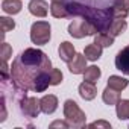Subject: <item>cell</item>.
<instances>
[{
    "mask_svg": "<svg viewBox=\"0 0 129 129\" xmlns=\"http://www.w3.org/2000/svg\"><path fill=\"white\" fill-rule=\"evenodd\" d=\"M50 14L55 18H67L70 15L67 5H64L62 2H52V5H50Z\"/></svg>",
    "mask_w": 129,
    "mask_h": 129,
    "instance_id": "8fae6325",
    "label": "cell"
},
{
    "mask_svg": "<svg viewBox=\"0 0 129 129\" xmlns=\"http://www.w3.org/2000/svg\"><path fill=\"white\" fill-rule=\"evenodd\" d=\"M69 34H70L73 38H78V40L87 37L85 32H84V27H82V18L73 20V21L70 23V26H69Z\"/></svg>",
    "mask_w": 129,
    "mask_h": 129,
    "instance_id": "2e32d148",
    "label": "cell"
},
{
    "mask_svg": "<svg viewBox=\"0 0 129 129\" xmlns=\"http://www.w3.org/2000/svg\"><path fill=\"white\" fill-rule=\"evenodd\" d=\"M87 58L84 53H76V56L69 62V70L73 73V75H81L85 72L87 69Z\"/></svg>",
    "mask_w": 129,
    "mask_h": 129,
    "instance_id": "8992f818",
    "label": "cell"
},
{
    "mask_svg": "<svg viewBox=\"0 0 129 129\" xmlns=\"http://www.w3.org/2000/svg\"><path fill=\"white\" fill-rule=\"evenodd\" d=\"M102 99L106 105H117L120 100V91H117L111 87H106L102 93Z\"/></svg>",
    "mask_w": 129,
    "mask_h": 129,
    "instance_id": "9a60e30c",
    "label": "cell"
},
{
    "mask_svg": "<svg viewBox=\"0 0 129 129\" xmlns=\"http://www.w3.org/2000/svg\"><path fill=\"white\" fill-rule=\"evenodd\" d=\"M11 55H12L11 46H9L8 43H3V46H2V58H3V61H8Z\"/></svg>",
    "mask_w": 129,
    "mask_h": 129,
    "instance_id": "cb8c5ba5",
    "label": "cell"
},
{
    "mask_svg": "<svg viewBox=\"0 0 129 129\" xmlns=\"http://www.w3.org/2000/svg\"><path fill=\"white\" fill-rule=\"evenodd\" d=\"M62 72L58 69H52L50 70V85H59L62 82Z\"/></svg>",
    "mask_w": 129,
    "mask_h": 129,
    "instance_id": "7402d4cb",
    "label": "cell"
},
{
    "mask_svg": "<svg viewBox=\"0 0 129 129\" xmlns=\"http://www.w3.org/2000/svg\"><path fill=\"white\" fill-rule=\"evenodd\" d=\"M112 5L117 8H123V9L129 11V0H112Z\"/></svg>",
    "mask_w": 129,
    "mask_h": 129,
    "instance_id": "d4e9b609",
    "label": "cell"
},
{
    "mask_svg": "<svg viewBox=\"0 0 129 129\" xmlns=\"http://www.w3.org/2000/svg\"><path fill=\"white\" fill-rule=\"evenodd\" d=\"M27 8H29V12L32 15L40 17V18L46 17L47 12H49V5H47L46 0H30Z\"/></svg>",
    "mask_w": 129,
    "mask_h": 129,
    "instance_id": "52a82bcc",
    "label": "cell"
},
{
    "mask_svg": "<svg viewBox=\"0 0 129 129\" xmlns=\"http://www.w3.org/2000/svg\"><path fill=\"white\" fill-rule=\"evenodd\" d=\"M58 53H59V58L64 61V62H70L75 56H76V50H75V46L69 41H64L59 44V49H58Z\"/></svg>",
    "mask_w": 129,
    "mask_h": 129,
    "instance_id": "9c48e42d",
    "label": "cell"
},
{
    "mask_svg": "<svg viewBox=\"0 0 129 129\" xmlns=\"http://www.w3.org/2000/svg\"><path fill=\"white\" fill-rule=\"evenodd\" d=\"M41 102V112L44 114H53L58 109V97L53 94H46L40 99Z\"/></svg>",
    "mask_w": 129,
    "mask_h": 129,
    "instance_id": "ba28073f",
    "label": "cell"
},
{
    "mask_svg": "<svg viewBox=\"0 0 129 129\" xmlns=\"http://www.w3.org/2000/svg\"><path fill=\"white\" fill-rule=\"evenodd\" d=\"M102 46H99V44H96V43H93V44H88L87 47H85V50H84V55H85V58L88 59V61H97L100 56H102Z\"/></svg>",
    "mask_w": 129,
    "mask_h": 129,
    "instance_id": "5bb4252c",
    "label": "cell"
},
{
    "mask_svg": "<svg viewBox=\"0 0 129 129\" xmlns=\"http://www.w3.org/2000/svg\"><path fill=\"white\" fill-rule=\"evenodd\" d=\"M64 117H66V120L69 121L70 127H84L85 123H87L85 112L72 99L64 102Z\"/></svg>",
    "mask_w": 129,
    "mask_h": 129,
    "instance_id": "7a4b0ae2",
    "label": "cell"
},
{
    "mask_svg": "<svg viewBox=\"0 0 129 129\" xmlns=\"http://www.w3.org/2000/svg\"><path fill=\"white\" fill-rule=\"evenodd\" d=\"M30 40L37 46H44L50 41V24L47 21H35L30 26Z\"/></svg>",
    "mask_w": 129,
    "mask_h": 129,
    "instance_id": "3957f363",
    "label": "cell"
},
{
    "mask_svg": "<svg viewBox=\"0 0 129 129\" xmlns=\"http://www.w3.org/2000/svg\"><path fill=\"white\" fill-rule=\"evenodd\" d=\"M115 67L124 75H129V46L123 47L115 56Z\"/></svg>",
    "mask_w": 129,
    "mask_h": 129,
    "instance_id": "5b68a950",
    "label": "cell"
},
{
    "mask_svg": "<svg viewBox=\"0 0 129 129\" xmlns=\"http://www.w3.org/2000/svg\"><path fill=\"white\" fill-rule=\"evenodd\" d=\"M79 96L84 99V100H93L96 96H97V88L93 82H87L84 81L81 85H79Z\"/></svg>",
    "mask_w": 129,
    "mask_h": 129,
    "instance_id": "30bf717a",
    "label": "cell"
},
{
    "mask_svg": "<svg viewBox=\"0 0 129 129\" xmlns=\"http://www.w3.org/2000/svg\"><path fill=\"white\" fill-rule=\"evenodd\" d=\"M115 112L120 120H127L129 118V99H120L118 103L115 105Z\"/></svg>",
    "mask_w": 129,
    "mask_h": 129,
    "instance_id": "ac0fdd59",
    "label": "cell"
},
{
    "mask_svg": "<svg viewBox=\"0 0 129 129\" xmlns=\"http://www.w3.org/2000/svg\"><path fill=\"white\" fill-rule=\"evenodd\" d=\"M94 43L102 46V47H111L114 44V37L109 35V34H105V32H100L94 37Z\"/></svg>",
    "mask_w": 129,
    "mask_h": 129,
    "instance_id": "ffe728a7",
    "label": "cell"
},
{
    "mask_svg": "<svg viewBox=\"0 0 129 129\" xmlns=\"http://www.w3.org/2000/svg\"><path fill=\"white\" fill-rule=\"evenodd\" d=\"M111 12H112V15H114V18H126L127 17V14H129V11H126V9H123V8H117V6H111Z\"/></svg>",
    "mask_w": 129,
    "mask_h": 129,
    "instance_id": "603a6c76",
    "label": "cell"
},
{
    "mask_svg": "<svg viewBox=\"0 0 129 129\" xmlns=\"http://www.w3.org/2000/svg\"><path fill=\"white\" fill-rule=\"evenodd\" d=\"M127 84H129V81L126 78H121V76H117V75H112V76L108 78V87H111L117 91L124 90L127 87Z\"/></svg>",
    "mask_w": 129,
    "mask_h": 129,
    "instance_id": "e0dca14e",
    "label": "cell"
},
{
    "mask_svg": "<svg viewBox=\"0 0 129 129\" xmlns=\"http://www.w3.org/2000/svg\"><path fill=\"white\" fill-rule=\"evenodd\" d=\"M52 62L49 56L40 50L29 47L21 52L11 66V78L21 90L43 93L50 85Z\"/></svg>",
    "mask_w": 129,
    "mask_h": 129,
    "instance_id": "6da1fadb",
    "label": "cell"
},
{
    "mask_svg": "<svg viewBox=\"0 0 129 129\" xmlns=\"http://www.w3.org/2000/svg\"><path fill=\"white\" fill-rule=\"evenodd\" d=\"M52 2H62V0H52Z\"/></svg>",
    "mask_w": 129,
    "mask_h": 129,
    "instance_id": "83f0119b",
    "label": "cell"
},
{
    "mask_svg": "<svg viewBox=\"0 0 129 129\" xmlns=\"http://www.w3.org/2000/svg\"><path fill=\"white\" fill-rule=\"evenodd\" d=\"M126 29H127L126 20H123V18H114L112 23H111V26H109V29H108V32H109V35H112L115 38V37L121 35Z\"/></svg>",
    "mask_w": 129,
    "mask_h": 129,
    "instance_id": "4fadbf2b",
    "label": "cell"
},
{
    "mask_svg": "<svg viewBox=\"0 0 129 129\" xmlns=\"http://www.w3.org/2000/svg\"><path fill=\"white\" fill-rule=\"evenodd\" d=\"M100 76H102V72H100V69L96 67V66H90V67H87L85 72H84V81H87V82L96 84Z\"/></svg>",
    "mask_w": 129,
    "mask_h": 129,
    "instance_id": "d6986e66",
    "label": "cell"
},
{
    "mask_svg": "<svg viewBox=\"0 0 129 129\" xmlns=\"http://www.w3.org/2000/svg\"><path fill=\"white\" fill-rule=\"evenodd\" d=\"M0 24H2L3 34H6V32L12 30V29L15 27V21H14L12 18H9V17H0Z\"/></svg>",
    "mask_w": 129,
    "mask_h": 129,
    "instance_id": "44dd1931",
    "label": "cell"
},
{
    "mask_svg": "<svg viewBox=\"0 0 129 129\" xmlns=\"http://www.w3.org/2000/svg\"><path fill=\"white\" fill-rule=\"evenodd\" d=\"M88 126H90V127H106V129H109V127H111V124H109L108 121H105V120H99V121H93V123H90Z\"/></svg>",
    "mask_w": 129,
    "mask_h": 129,
    "instance_id": "484cf974",
    "label": "cell"
},
{
    "mask_svg": "<svg viewBox=\"0 0 129 129\" xmlns=\"http://www.w3.org/2000/svg\"><path fill=\"white\" fill-rule=\"evenodd\" d=\"M56 126H61V127H70V124H69L67 120H56V121H53V123L50 124V127H56Z\"/></svg>",
    "mask_w": 129,
    "mask_h": 129,
    "instance_id": "4316f807",
    "label": "cell"
},
{
    "mask_svg": "<svg viewBox=\"0 0 129 129\" xmlns=\"http://www.w3.org/2000/svg\"><path fill=\"white\" fill-rule=\"evenodd\" d=\"M20 109H21V112H23L26 117L35 118V117H38V114L41 112V102H40V99H37V97H24V99L21 100Z\"/></svg>",
    "mask_w": 129,
    "mask_h": 129,
    "instance_id": "277c9868",
    "label": "cell"
},
{
    "mask_svg": "<svg viewBox=\"0 0 129 129\" xmlns=\"http://www.w3.org/2000/svg\"><path fill=\"white\" fill-rule=\"evenodd\" d=\"M23 8V3H21V0H3L2 2V9L9 14V15H15L21 11Z\"/></svg>",
    "mask_w": 129,
    "mask_h": 129,
    "instance_id": "7c38bea8",
    "label": "cell"
}]
</instances>
